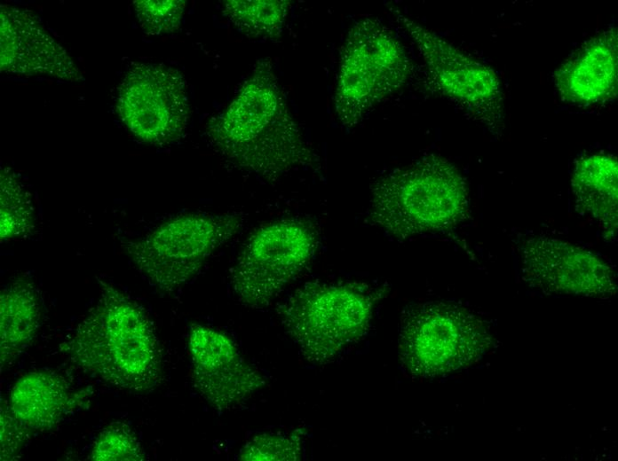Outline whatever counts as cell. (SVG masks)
Here are the masks:
<instances>
[{"instance_id":"14","label":"cell","mask_w":618,"mask_h":461,"mask_svg":"<svg viewBox=\"0 0 618 461\" xmlns=\"http://www.w3.org/2000/svg\"><path fill=\"white\" fill-rule=\"evenodd\" d=\"M555 87L570 104L590 106L618 91V33L611 27L585 42L554 73Z\"/></svg>"},{"instance_id":"1","label":"cell","mask_w":618,"mask_h":461,"mask_svg":"<svg viewBox=\"0 0 618 461\" xmlns=\"http://www.w3.org/2000/svg\"><path fill=\"white\" fill-rule=\"evenodd\" d=\"M206 133L225 159L267 180L318 162L265 61L256 66L227 108L209 121Z\"/></svg>"},{"instance_id":"20","label":"cell","mask_w":618,"mask_h":461,"mask_svg":"<svg viewBox=\"0 0 618 461\" xmlns=\"http://www.w3.org/2000/svg\"><path fill=\"white\" fill-rule=\"evenodd\" d=\"M89 459L93 461H142L146 459L141 444L123 421H113L104 427L93 441Z\"/></svg>"},{"instance_id":"6","label":"cell","mask_w":618,"mask_h":461,"mask_svg":"<svg viewBox=\"0 0 618 461\" xmlns=\"http://www.w3.org/2000/svg\"><path fill=\"white\" fill-rule=\"evenodd\" d=\"M492 343L489 327L477 315L456 304L429 302L406 316L400 355L411 374L436 378L475 363Z\"/></svg>"},{"instance_id":"22","label":"cell","mask_w":618,"mask_h":461,"mask_svg":"<svg viewBox=\"0 0 618 461\" xmlns=\"http://www.w3.org/2000/svg\"><path fill=\"white\" fill-rule=\"evenodd\" d=\"M301 455L297 435L262 434L254 436L241 449L240 460H297Z\"/></svg>"},{"instance_id":"16","label":"cell","mask_w":618,"mask_h":461,"mask_svg":"<svg viewBox=\"0 0 618 461\" xmlns=\"http://www.w3.org/2000/svg\"><path fill=\"white\" fill-rule=\"evenodd\" d=\"M617 176L616 157L598 152L580 158L571 178L579 208L593 217L608 238L617 230Z\"/></svg>"},{"instance_id":"5","label":"cell","mask_w":618,"mask_h":461,"mask_svg":"<svg viewBox=\"0 0 618 461\" xmlns=\"http://www.w3.org/2000/svg\"><path fill=\"white\" fill-rule=\"evenodd\" d=\"M410 60L393 33L376 18L356 21L347 33L334 95L340 123L352 128L406 82Z\"/></svg>"},{"instance_id":"21","label":"cell","mask_w":618,"mask_h":461,"mask_svg":"<svg viewBox=\"0 0 618 461\" xmlns=\"http://www.w3.org/2000/svg\"><path fill=\"white\" fill-rule=\"evenodd\" d=\"M133 7L143 31L151 35H160L176 31L185 12L183 0H135Z\"/></svg>"},{"instance_id":"19","label":"cell","mask_w":618,"mask_h":461,"mask_svg":"<svg viewBox=\"0 0 618 461\" xmlns=\"http://www.w3.org/2000/svg\"><path fill=\"white\" fill-rule=\"evenodd\" d=\"M1 240L25 237L34 229V206L30 192L12 169L0 175Z\"/></svg>"},{"instance_id":"2","label":"cell","mask_w":618,"mask_h":461,"mask_svg":"<svg viewBox=\"0 0 618 461\" xmlns=\"http://www.w3.org/2000/svg\"><path fill=\"white\" fill-rule=\"evenodd\" d=\"M100 297L59 352L77 368L118 388L148 393L162 380L160 342L146 311L113 284L99 279Z\"/></svg>"},{"instance_id":"23","label":"cell","mask_w":618,"mask_h":461,"mask_svg":"<svg viewBox=\"0 0 618 461\" xmlns=\"http://www.w3.org/2000/svg\"><path fill=\"white\" fill-rule=\"evenodd\" d=\"M32 432L13 414L7 401L0 409V459L16 460Z\"/></svg>"},{"instance_id":"13","label":"cell","mask_w":618,"mask_h":461,"mask_svg":"<svg viewBox=\"0 0 618 461\" xmlns=\"http://www.w3.org/2000/svg\"><path fill=\"white\" fill-rule=\"evenodd\" d=\"M0 67L2 72L16 74H42L70 82L83 79L39 17L8 4H2L0 10Z\"/></svg>"},{"instance_id":"3","label":"cell","mask_w":618,"mask_h":461,"mask_svg":"<svg viewBox=\"0 0 618 461\" xmlns=\"http://www.w3.org/2000/svg\"><path fill=\"white\" fill-rule=\"evenodd\" d=\"M469 209L467 184L451 162L436 155L391 171L372 187L370 223L397 238L450 229Z\"/></svg>"},{"instance_id":"11","label":"cell","mask_w":618,"mask_h":461,"mask_svg":"<svg viewBox=\"0 0 618 461\" xmlns=\"http://www.w3.org/2000/svg\"><path fill=\"white\" fill-rule=\"evenodd\" d=\"M517 245L523 278L546 293L607 297L616 291L614 271L590 251L546 236Z\"/></svg>"},{"instance_id":"4","label":"cell","mask_w":618,"mask_h":461,"mask_svg":"<svg viewBox=\"0 0 618 461\" xmlns=\"http://www.w3.org/2000/svg\"><path fill=\"white\" fill-rule=\"evenodd\" d=\"M380 294L354 282H310L296 290L278 313L302 356L323 363L365 334Z\"/></svg>"},{"instance_id":"17","label":"cell","mask_w":618,"mask_h":461,"mask_svg":"<svg viewBox=\"0 0 618 461\" xmlns=\"http://www.w3.org/2000/svg\"><path fill=\"white\" fill-rule=\"evenodd\" d=\"M41 321L39 298L34 284L19 277L0 294V367L12 366L31 345Z\"/></svg>"},{"instance_id":"10","label":"cell","mask_w":618,"mask_h":461,"mask_svg":"<svg viewBox=\"0 0 618 461\" xmlns=\"http://www.w3.org/2000/svg\"><path fill=\"white\" fill-rule=\"evenodd\" d=\"M116 112L139 140L162 145L179 139L189 118L186 81L163 64L137 63L118 87Z\"/></svg>"},{"instance_id":"8","label":"cell","mask_w":618,"mask_h":461,"mask_svg":"<svg viewBox=\"0 0 618 461\" xmlns=\"http://www.w3.org/2000/svg\"><path fill=\"white\" fill-rule=\"evenodd\" d=\"M318 246L313 226L295 219L275 221L252 232L230 272L237 299L264 308L309 263Z\"/></svg>"},{"instance_id":"18","label":"cell","mask_w":618,"mask_h":461,"mask_svg":"<svg viewBox=\"0 0 618 461\" xmlns=\"http://www.w3.org/2000/svg\"><path fill=\"white\" fill-rule=\"evenodd\" d=\"M289 6L285 0H228L223 4V12L249 37L276 38L282 32Z\"/></svg>"},{"instance_id":"9","label":"cell","mask_w":618,"mask_h":461,"mask_svg":"<svg viewBox=\"0 0 618 461\" xmlns=\"http://www.w3.org/2000/svg\"><path fill=\"white\" fill-rule=\"evenodd\" d=\"M388 8L417 48L433 89L492 132L500 131L503 93L496 73L410 19L397 6L390 4Z\"/></svg>"},{"instance_id":"12","label":"cell","mask_w":618,"mask_h":461,"mask_svg":"<svg viewBox=\"0 0 618 461\" xmlns=\"http://www.w3.org/2000/svg\"><path fill=\"white\" fill-rule=\"evenodd\" d=\"M188 348L193 385L218 411L239 407L265 385L260 371L242 356L234 340L220 330L192 324Z\"/></svg>"},{"instance_id":"7","label":"cell","mask_w":618,"mask_h":461,"mask_svg":"<svg viewBox=\"0 0 618 461\" xmlns=\"http://www.w3.org/2000/svg\"><path fill=\"white\" fill-rule=\"evenodd\" d=\"M239 215L191 214L172 218L124 249L154 286L173 292L190 280L207 259L241 230Z\"/></svg>"},{"instance_id":"15","label":"cell","mask_w":618,"mask_h":461,"mask_svg":"<svg viewBox=\"0 0 618 461\" xmlns=\"http://www.w3.org/2000/svg\"><path fill=\"white\" fill-rule=\"evenodd\" d=\"M89 392L75 391L55 372L36 371L20 377L12 386L9 406L31 432L54 428L79 408Z\"/></svg>"}]
</instances>
